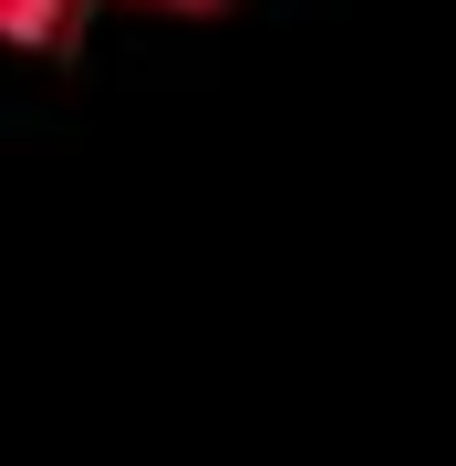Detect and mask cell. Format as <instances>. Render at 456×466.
Returning <instances> with one entry per match:
<instances>
[{"mask_svg":"<svg viewBox=\"0 0 456 466\" xmlns=\"http://www.w3.org/2000/svg\"><path fill=\"white\" fill-rule=\"evenodd\" d=\"M73 32V0H0V52H52Z\"/></svg>","mask_w":456,"mask_h":466,"instance_id":"obj_1","label":"cell"},{"mask_svg":"<svg viewBox=\"0 0 456 466\" xmlns=\"http://www.w3.org/2000/svg\"><path fill=\"white\" fill-rule=\"evenodd\" d=\"M125 11H146V21H218L228 0H125Z\"/></svg>","mask_w":456,"mask_h":466,"instance_id":"obj_2","label":"cell"}]
</instances>
